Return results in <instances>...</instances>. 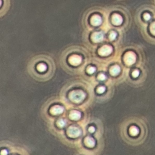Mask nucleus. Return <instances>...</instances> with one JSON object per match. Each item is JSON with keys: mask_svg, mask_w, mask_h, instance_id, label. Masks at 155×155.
<instances>
[{"mask_svg": "<svg viewBox=\"0 0 155 155\" xmlns=\"http://www.w3.org/2000/svg\"><path fill=\"white\" fill-rule=\"evenodd\" d=\"M116 33L115 32H111L110 34V39L111 40H113V39H115V38L116 37Z\"/></svg>", "mask_w": 155, "mask_h": 155, "instance_id": "nucleus-17", "label": "nucleus"}, {"mask_svg": "<svg viewBox=\"0 0 155 155\" xmlns=\"http://www.w3.org/2000/svg\"><path fill=\"white\" fill-rule=\"evenodd\" d=\"M82 59L78 55H74L71 56L69 58V62L71 65L74 66H78L81 64Z\"/></svg>", "mask_w": 155, "mask_h": 155, "instance_id": "nucleus-5", "label": "nucleus"}, {"mask_svg": "<svg viewBox=\"0 0 155 155\" xmlns=\"http://www.w3.org/2000/svg\"><path fill=\"white\" fill-rule=\"evenodd\" d=\"M106 78V76L104 75V74H100L98 76V79L101 81H103V80H105Z\"/></svg>", "mask_w": 155, "mask_h": 155, "instance_id": "nucleus-21", "label": "nucleus"}, {"mask_svg": "<svg viewBox=\"0 0 155 155\" xmlns=\"http://www.w3.org/2000/svg\"><path fill=\"white\" fill-rule=\"evenodd\" d=\"M103 38H104V35L101 32H96L92 35V39L95 43L101 42Z\"/></svg>", "mask_w": 155, "mask_h": 155, "instance_id": "nucleus-7", "label": "nucleus"}, {"mask_svg": "<svg viewBox=\"0 0 155 155\" xmlns=\"http://www.w3.org/2000/svg\"><path fill=\"white\" fill-rule=\"evenodd\" d=\"M95 128H94V127H90L89 128V131L90 133H94V132L95 131Z\"/></svg>", "mask_w": 155, "mask_h": 155, "instance_id": "nucleus-22", "label": "nucleus"}, {"mask_svg": "<svg viewBox=\"0 0 155 155\" xmlns=\"http://www.w3.org/2000/svg\"><path fill=\"white\" fill-rule=\"evenodd\" d=\"M70 99L75 102H80L86 97L84 93L81 90H75L71 91L69 95Z\"/></svg>", "mask_w": 155, "mask_h": 155, "instance_id": "nucleus-1", "label": "nucleus"}, {"mask_svg": "<svg viewBox=\"0 0 155 155\" xmlns=\"http://www.w3.org/2000/svg\"><path fill=\"white\" fill-rule=\"evenodd\" d=\"M7 154V151H6V150H3V151H1V154H2V155Z\"/></svg>", "mask_w": 155, "mask_h": 155, "instance_id": "nucleus-23", "label": "nucleus"}, {"mask_svg": "<svg viewBox=\"0 0 155 155\" xmlns=\"http://www.w3.org/2000/svg\"><path fill=\"white\" fill-rule=\"evenodd\" d=\"M91 23L94 26H99L102 23V19L98 15H94L91 18Z\"/></svg>", "mask_w": 155, "mask_h": 155, "instance_id": "nucleus-9", "label": "nucleus"}, {"mask_svg": "<svg viewBox=\"0 0 155 155\" xmlns=\"http://www.w3.org/2000/svg\"><path fill=\"white\" fill-rule=\"evenodd\" d=\"M153 1H154V4H155V0H153Z\"/></svg>", "mask_w": 155, "mask_h": 155, "instance_id": "nucleus-24", "label": "nucleus"}, {"mask_svg": "<svg viewBox=\"0 0 155 155\" xmlns=\"http://www.w3.org/2000/svg\"><path fill=\"white\" fill-rule=\"evenodd\" d=\"M124 61L125 63L129 66L134 64L136 61L135 54L133 52H131V51H129V52L127 53L124 56Z\"/></svg>", "mask_w": 155, "mask_h": 155, "instance_id": "nucleus-2", "label": "nucleus"}, {"mask_svg": "<svg viewBox=\"0 0 155 155\" xmlns=\"http://www.w3.org/2000/svg\"><path fill=\"white\" fill-rule=\"evenodd\" d=\"M130 134L133 136H136L139 133V129L136 127H131L130 129Z\"/></svg>", "mask_w": 155, "mask_h": 155, "instance_id": "nucleus-13", "label": "nucleus"}, {"mask_svg": "<svg viewBox=\"0 0 155 155\" xmlns=\"http://www.w3.org/2000/svg\"><path fill=\"white\" fill-rule=\"evenodd\" d=\"M120 70V67L118 66H114L111 68L110 73L112 75L116 76L119 74Z\"/></svg>", "mask_w": 155, "mask_h": 155, "instance_id": "nucleus-12", "label": "nucleus"}, {"mask_svg": "<svg viewBox=\"0 0 155 155\" xmlns=\"http://www.w3.org/2000/svg\"><path fill=\"white\" fill-rule=\"evenodd\" d=\"M47 69V66L44 64H40L38 66V70L39 71H44Z\"/></svg>", "mask_w": 155, "mask_h": 155, "instance_id": "nucleus-14", "label": "nucleus"}, {"mask_svg": "<svg viewBox=\"0 0 155 155\" xmlns=\"http://www.w3.org/2000/svg\"><path fill=\"white\" fill-rule=\"evenodd\" d=\"M67 133L68 135L71 138H76L81 135V131L78 127L71 126L69 128Z\"/></svg>", "mask_w": 155, "mask_h": 155, "instance_id": "nucleus-3", "label": "nucleus"}, {"mask_svg": "<svg viewBox=\"0 0 155 155\" xmlns=\"http://www.w3.org/2000/svg\"><path fill=\"white\" fill-rule=\"evenodd\" d=\"M106 90L105 87H100L98 89V92L99 93V94H102V93H104Z\"/></svg>", "mask_w": 155, "mask_h": 155, "instance_id": "nucleus-19", "label": "nucleus"}, {"mask_svg": "<svg viewBox=\"0 0 155 155\" xmlns=\"http://www.w3.org/2000/svg\"><path fill=\"white\" fill-rule=\"evenodd\" d=\"M150 32L151 33L155 35V21L153 22V23H151V24L150 25Z\"/></svg>", "mask_w": 155, "mask_h": 155, "instance_id": "nucleus-16", "label": "nucleus"}, {"mask_svg": "<svg viewBox=\"0 0 155 155\" xmlns=\"http://www.w3.org/2000/svg\"><path fill=\"white\" fill-rule=\"evenodd\" d=\"M85 144H86V145L88 146L89 147H93L95 146V142L92 138L87 137L85 139Z\"/></svg>", "mask_w": 155, "mask_h": 155, "instance_id": "nucleus-11", "label": "nucleus"}, {"mask_svg": "<svg viewBox=\"0 0 155 155\" xmlns=\"http://www.w3.org/2000/svg\"><path fill=\"white\" fill-rule=\"evenodd\" d=\"M64 109L61 106H55L50 109V112L53 115H59L63 112Z\"/></svg>", "mask_w": 155, "mask_h": 155, "instance_id": "nucleus-8", "label": "nucleus"}, {"mask_svg": "<svg viewBox=\"0 0 155 155\" xmlns=\"http://www.w3.org/2000/svg\"><path fill=\"white\" fill-rule=\"evenodd\" d=\"M139 71L137 70L133 71V72L132 73V76L135 78L138 77L139 76Z\"/></svg>", "mask_w": 155, "mask_h": 155, "instance_id": "nucleus-18", "label": "nucleus"}, {"mask_svg": "<svg viewBox=\"0 0 155 155\" xmlns=\"http://www.w3.org/2000/svg\"><path fill=\"white\" fill-rule=\"evenodd\" d=\"M57 124L59 127H63L66 125V122L64 120L61 119L57 122Z\"/></svg>", "mask_w": 155, "mask_h": 155, "instance_id": "nucleus-15", "label": "nucleus"}, {"mask_svg": "<svg viewBox=\"0 0 155 155\" xmlns=\"http://www.w3.org/2000/svg\"><path fill=\"white\" fill-rule=\"evenodd\" d=\"M87 71L89 72V74H93V73H94V72L95 71V68H94V67H89V68L87 69Z\"/></svg>", "mask_w": 155, "mask_h": 155, "instance_id": "nucleus-20", "label": "nucleus"}, {"mask_svg": "<svg viewBox=\"0 0 155 155\" xmlns=\"http://www.w3.org/2000/svg\"><path fill=\"white\" fill-rule=\"evenodd\" d=\"M112 51L111 47L109 46H104L99 50V54L102 56H107Z\"/></svg>", "mask_w": 155, "mask_h": 155, "instance_id": "nucleus-4", "label": "nucleus"}, {"mask_svg": "<svg viewBox=\"0 0 155 155\" xmlns=\"http://www.w3.org/2000/svg\"><path fill=\"white\" fill-rule=\"evenodd\" d=\"M81 116V113L78 111H73L70 113V118L73 120H78Z\"/></svg>", "mask_w": 155, "mask_h": 155, "instance_id": "nucleus-10", "label": "nucleus"}, {"mask_svg": "<svg viewBox=\"0 0 155 155\" xmlns=\"http://www.w3.org/2000/svg\"><path fill=\"white\" fill-rule=\"evenodd\" d=\"M112 23L113 24H115L116 26H119L122 24V17L119 15V14H114L112 16L111 18Z\"/></svg>", "mask_w": 155, "mask_h": 155, "instance_id": "nucleus-6", "label": "nucleus"}]
</instances>
